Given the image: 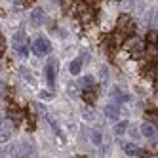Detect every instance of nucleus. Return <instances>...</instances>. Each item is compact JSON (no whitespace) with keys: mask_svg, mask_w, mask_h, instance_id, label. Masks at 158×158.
I'll return each mask as SVG.
<instances>
[{"mask_svg":"<svg viewBox=\"0 0 158 158\" xmlns=\"http://www.w3.org/2000/svg\"><path fill=\"white\" fill-rule=\"evenodd\" d=\"M135 31V25H133V19L128 17V15H120L118 17V23H116V32L122 36H130L133 35Z\"/></svg>","mask_w":158,"mask_h":158,"instance_id":"obj_1","label":"nucleus"},{"mask_svg":"<svg viewBox=\"0 0 158 158\" xmlns=\"http://www.w3.org/2000/svg\"><path fill=\"white\" fill-rule=\"evenodd\" d=\"M139 131H141V135H145L147 139H151L154 145H158V133H156V126H154V124H151V122L141 124Z\"/></svg>","mask_w":158,"mask_h":158,"instance_id":"obj_2","label":"nucleus"},{"mask_svg":"<svg viewBox=\"0 0 158 158\" xmlns=\"http://www.w3.org/2000/svg\"><path fill=\"white\" fill-rule=\"evenodd\" d=\"M55 73H57V59L50 57V61L46 65V78H48V86L50 88L55 86Z\"/></svg>","mask_w":158,"mask_h":158,"instance_id":"obj_3","label":"nucleus"},{"mask_svg":"<svg viewBox=\"0 0 158 158\" xmlns=\"http://www.w3.org/2000/svg\"><path fill=\"white\" fill-rule=\"evenodd\" d=\"M32 52H35L36 55H46L50 52V42L44 36H38L35 42H32Z\"/></svg>","mask_w":158,"mask_h":158,"instance_id":"obj_4","label":"nucleus"},{"mask_svg":"<svg viewBox=\"0 0 158 158\" xmlns=\"http://www.w3.org/2000/svg\"><path fill=\"white\" fill-rule=\"evenodd\" d=\"M23 116H25V112H23V110H21L19 107H15V105H12V107H10V109H8V118H10V120H12L14 124H19L21 120H23Z\"/></svg>","mask_w":158,"mask_h":158,"instance_id":"obj_5","label":"nucleus"},{"mask_svg":"<svg viewBox=\"0 0 158 158\" xmlns=\"http://www.w3.org/2000/svg\"><path fill=\"white\" fill-rule=\"evenodd\" d=\"M105 116H107L109 120H112V122H116L118 116H120V109H118V105H116V103L107 105V107H105Z\"/></svg>","mask_w":158,"mask_h":158,"instance_id":"obj_6","label":"nucleus"},{"mask_svg":"<svg viewBox=\"0 0 158 158\" xmlns=\"http://www.w3.org/2000/svg\"><path fill=\"white\" fill-rule=\"evenodd\" d=\"M12 137V126H10V122H4L2 120V130H0V143L6 145Z\"/></svg>","mask_w":158,"mask_h":158,"instance_id":"obj_7","label":"nucleus"},{"mask_svg":"<svg viewBox=\"0 0 158 158\" xmlns=\"http://www.w3.org/2000/svg\"><path fill=\"white\" fill-rule=\"evenodd\" d=\"M42 21H44V10L42 8H35L32 14H31V25L38 27V25H42Z\"/></svg>","mask_w":158,"mask_h":158,"instance_id":"obj_8","label":"nucleus"},{"mask_svg":"<svg viewBox=\"0 0 158 158\" xmlns=\"http://www.w3.org/2000/svg\"><path fill=\"white\" fill-rule=\"evenodd\" d=\"M122 151L126 152V154H130V156H137V154H141L139 147L133 145V143H122Z\"/></svg>","mask_w":158,"mask_h":158,"instance_id":"obj_9","label":"nucleus"},{"mask_svg":"<svg viewBox=\"0 0 158 158\" xmlns=\"http://www.w3.org/2000/svg\"><path fill=\"white\" fill-rule=\"evenodd\" d=\"M95 99H97V92L94 88H88V89H84V101L88 105H92V103H95Z\"/></svg>","mask_w":158,"mask_h":158,"instance_id":"obj_10","label":"nucleus"},{"mask_svg":"<svg viewBox=\"0 0 158 158\" xmlns=\"http://www.w3.org/2000/svg\"><path fill=\"white\" fill-rule=\"evenodd\" d=\"M25 35H23V32H17V35L14 36V48L15 50H21V48H25Z\"/></svg>","mask_w":158,"mask_h":158,"instance_id":"obj_11","label":"nucleus"},{"mask_svg":"<svg viewBox=\"0 0 158 158\" xmlns=\"http://www.w3.org/2000/svg\"><path fill=\"white\" fill-rule=\"evenodd\" d=\"M89 137H92V143H94L95 147H101V145H103V135H101L99 130H94L92 133H89Z\"/></svg>","mask_w":158,"mask_h":158,"instance_id":"obj_12","label":"nucleus"},{"mask_svg":"<svg viewBox=\"0 0 158 158\" xmlns=\"http://www.w3.org/2000/svg\"><path fill=\"white\" fill-rule=\"evenodd\" d=\"M145 52H147V55H149V57H158V44H151V42H147Z\"/></svg>","mask_w":158,"mask_h":158,"instance_id":"obj_13","label":"nucleus"},{"mask_svg":"<svg viewBox=\"0 0 158 158\" xmlns=\"http://www.w3.org/2000/svg\"><path fill=\"white\" fill-rule=\"evenodd\" d=\"M82 116H84V120H95L97 118V112H95V109H92V107H86L84 110H82Z\"/></svg>","mask_w":158,"mask_h":158,"instance_id":"obj_14","label":"nucleus"},{"mask_svg":"<svg viewBox=\"0 0 158 158\" xmlns=\"http://www.w3.org/2000/svg\"><path fill=\"white\" fill-rule=\"evenodd\" d=\"M78 86L80 88H84V89H88V88H94V76H82L80 78V82H78Z\"/></svg>","mask_w":158,"mask_h":158,"instance_id":"obj_15","label":"nucleus"},{"mask_svg":"<svg viewBox=\"0 0 158 158\" xmlns=\"http://www.w3.org/2000/svg\"><path fill=\"white\" fill-rule=\"evenodd\" d=\"M80 69H82V59L80 57H78V59H74L73 63H71V74H78V73H80Z\"/></svg>","mask_w":158,"mask_h":158,"instance_id":"obj_16","label":"nucleus"},{"mask_svg":"<svg viewBox=\"0 0 158 158\" xmlns=\"http://www.w3.org/2000/svg\"><path fill=\"white\" fill-rule=\"evenodd\" d=\"M145 118H147V122H151V124H158V112L156 110H147L145 112Z\"/></svg>","mask_w":158,"mask_h":158,"instance_id":"obj_17","label":"nucleus"},{"mask_svg":"<svg viewBox=\"0 0 158 158\" xmlns=\"http://www.w3.org/2000/svg\"><path fill=\"white\" fill-rule=\"evenodd\" d=\"M67 92H69V95L71 97H80V92H78V84H74V82H71L69 86H67Z\"/></svg>","mask_w":158,"mask_h":158,"instance_id":"obj_18","label":"nucleus"},{"mask_svg":"<svg viewBox=\"0 0 158 158\" xmlns=\"http://www.w3.org/2000/svg\"><path fill=\"white\" fill-rule=\"evenodd\" d=\"M126 130H128V122H118L116 126H114V133H116V135L126 133Z\"/></svg>","mask_w":158,"mask_h":158,"instance_id":"obj_19","label":"nucleus"},{"mask_svg":"<svg viewBox=\"0 0 158 158\" xmlns=\"http://www.w3.org/2000/svg\"><path fill=\"white\" fill-rule=\"evenodd\" d=\"M147 42H151V44H158V32H156V31H151L149 35H147Z\"/></svg>","mask_w":158,"mask_h":158,"instance_id":"obj_20","label":"nucleus"},{"mask_svg":"<svg viewBox=\"0 0 158 158\" xmlns=\"http://www.w3.org/2000/svg\"><path fill=\"white\" fill-rule=\"evenodd\" d=\"M151 25H152V29L154 31H158V8L152 12V17H151Z\"/></svg>","mask_w":158,"mask_h":158,"instance_id":"obj_21","label":"nucleus"},{"mask_svg":"<svg viewBox=\"0 0 158 158\" xmlns=\"http://www.w3.org/2000/svg\"><path fill=\"white\" fill-rule=\"evenodd\" d=\"M19 73L23 74L29 82H32V74H31V71H29V69H25V67H19Z\"/></svg>","mask_w":158,"mask_h":158,"instance_id":"obj_22","label":"nucleus"},{"mask_svg":"<svg viewBox=\"0 0 158 158\" xmlns=\"http://www.w3.org/2000/svg\"><path fill=\"white\" fill-rule=\"evenodd\" d=\"M131 8H135V6H133V0H124V4H122V10H124V12H130Z\"/></svg>","mask_w":158,"mask_h":158,"instance_id":"obj_23","label":"nucleus"},{"mask_svg":"<svg viewBox=\"0 0 158 158\" xmlns=\"http://www.w3.org/2000/svg\"><path fill=\"white\" fill-rule=\"evenodd\" d=\"M32 109H35V110H38V114H46V107H44V105H40V103H35V105H32Z\"/></svg>","mask_w":158,"mask_h":158,"instance_id":"obj_24","label":"nucleus"},{"mask_svg":"<svg viewBox=\"0 0 158 158\" xmlns=\"http://www.w3.org/2000/svg\"><path fill=\"white\" fill-rule=\"evenodd\" d=\"M4 50H6V42H4V36H2V38H0V52L4 53Z\"/></svg>","mask_w":158,"mask_h":158,"instance_id":"obj_25","label":"nucleus"},{"mask_svg":"<svg viewBox=\"0 0 158 158\" xmlns=\"http://www.w3.org/2000/svg\"><path fill=\"white\" fill-rule=\"evenodd\" d=\"M40 97H42V99H52V94H48V92H40Z\"/></svg>","mask_w":158,"mask_h":158,"instance_id":"obj_26","label":"nucleus"},{"mask_svg":"<svg viewBox=\"0 0 158 158\" xmlns=\"http://www.w3.org/2000/svg\"><path fill=\"white\" fill-rule=\"evenodd\" d=\"M17 53L21 55V57H25V55H27V48H21V50H17Z\"/></svg>","mask_w":158,"mask_h":158,"instance_id":"obj_27","label":"nucleus"},{"mask_svg":"<svg viewBox=\"0 0 158 158\" xmlns=\"http://www.w3.org/2000/svg\"><path fill=\"white\" fill-rule=\"evenodd\" d=\"M21 2H23V4H25V6H31V4H32V2H35V0H21Z\"/></svg>","mask_w":158,"mask_h":158,"instance_id":"obj_28","label":"nucleus"},{"mask_svg":"<svg viewBox=\"0 0 158 158\" xmlns=\"http://www.w3.org/2000/svg\"><path fill=\"white\" fill-rule=\"evenodd\" d=\"M88 4H97V0H86Z\"/></svg>","mask_w":158,"mask_h":158,"instance_id":"obj_29","label":"nucleus"},{"mask_svg":"<svg viewBox=\"0 0 158 158\" xmlns=\"http://www.w3.org/2000/svg\"><path fill=\"white\" fill-rule=\"evenodd\" d=\"M78 158H88V156H78Z\"/></svg>","mask_w":158,"mask_h":158,"instance_id":"obj_30","label":"nucleus"},{"mask_svg":"<svg viewBox=\"0 0 158 158\" xmlns=\"http://www.w3.org/2000/svg\"><path fill=\"white\" fill-rule=\"evenodd\" d=\"M143 158H151V156H143Z\"/></svg>","mask_w":158,"mask_h":158,"instance_id":"obj_31","label":"nucleus"},{"mask_svg":"<svg viewBox=\"0 0 158 158\" xmlns=\"http://www.w3.org/2000/svg\"><path fill=\"white\" fill-rule=\"evenodd\" d=\"M156 88H158V80H156Z\"/></svg>","mask_w":158,"mask_h":158,"instance_id":"obj_32","label":"nucleus"},{"mask_svg":"<svg viewBox=\"0 0 158 158\" xmlns=\"http://www.w3.org/2000/svg\"><path fill=\"white\" fill-rule=\"evenodd\" d=\"M53 2H59V0H53Z\"/></svg>","mask_w":158,"mask_h":158,"instance_id":"obj_33","label":"nucleus"}]
</instances>
